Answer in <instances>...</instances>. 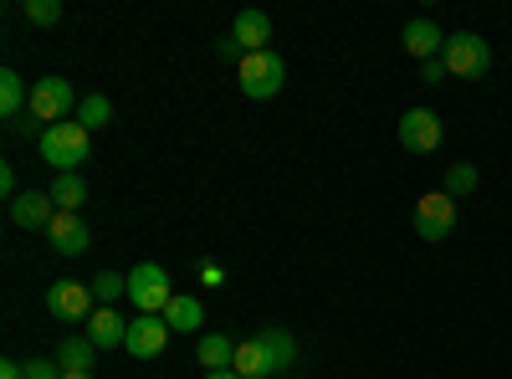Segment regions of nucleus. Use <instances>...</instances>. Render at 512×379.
Instances as JSON below:
<instances>
[{"label":"nucleus","mask_w":512,"mask_h":379,"mask_svg":"<svg viewBox=\"0 0 512 379\" xmlns=\"http://www.w3.org/2000/svg\"><path fill=\"white\" fill-rule=\"evenodd\" d=\"M36 149H41V159H47L57 175H77V164L93 154V134L82 129L77 118L72 123H52V129H41Z\"/></svg>","instance_id":"nucleus-1"},{"label":"nucleus","mask_w":512,"mask_h":379,"mask_svg":"<svg viewBox=\"0 0 512 379\" xmlns=\"http://www.w3.org/2000/svg\"><path fill=\"white\" fill-rule=\"evenodd\" d=\"M77 93H72V82L67 77H41V82H31V103H26V113L36 118V123H72L77 118Z\"/></svg>","instance_id":"nucleus-2"},{"label":"nucleus","mask_w":512,"mask_h":379,"mask_svg":"<svg viewBox=\"0 0 512 379\" xmlns=\"http://www.w3.org/2000/svg\"><path fill=\"white\" fill-rule=\"evenodd\" d=\"M236 82L246 98H277L282 82H287V62L267 47V52H246L241 67H236Z\"/></svg>","instance_id":"nucleus-3"},{"label":"nucleus","mask_w":512,"mask_h":379,"mask_svg":"<svg viewBox=\"0 0 512 379\" xmlns=\"http://www.w3.org/2000/svg\"><path fill=\"white\" fill-rule=\"evenodd\" d=\"M128 303H134L139 313H169V303H175L169 272L159 262H139L134 272H128Z\"/></svg>","instance_id":"nucleus-4"},{"label":"nucleus","mask_w":512,"mask_h":379,"mask_svg":"<svg viewBox=\"0 0 512 379\" xmlns=\"http://www.w3.org/2000/svg\"><path fill=\"white\" fill-rule=\"evenodd\" d=\"M446 72L451 77H482L492 67V47L477 36V31H451L446 36V52H441Z\"/></svg>","instance_id":"nucleus-5"},{"label":"nucleus","mask_w":512,"mask_h":379,"mask_svg":"<svg viewBox=\"0 0 512 379\" xmlns=\"http://www.w3.org/2000/svg\"><path fill=\"white\" fill-rule=\"evenodd\" d=\"M47 313H52L57 323H88V318L98 313L93 282H72V277L52 282V287H47Z\"/></svg>","instance_id":"nucleus-6"},{"label":"nucleus","mask_w":512,"mask_h":379,"mask_svg":"<svg viewBox=\"0 0 512 379\" xmlns=\"http://www.w3.org/2000/svg\"><path fill=\"white\" fill-rule=\"evenodd\" d=\"M456 231V200L446 190H431L415 200V236L420 241H446Z\"/></svg>","instance_id":"nucleus-7"},{"label":"nucleus","mask_w":512,"mask_h":379,"mask_svg":"<svg viewBox=\"0 0 512 379\" xmlns=\"http://www.w3.org/2000/svg\"><path fill=\"white\" fill-rule=\"evenodd\" d=\"M441 134H446V123L431 108H405L400 113V144L410 154H436L441 149Z\"/></svg>","instance_id":"nucleus-8"},{"label":"nucleus","mask_w":512,"mask_h":379,"mask_svg":"<svg viewBox=\"0 0 512 379\" xmlns=\"http://www.w3.org/2000/svg\"><path fill=\"white\" fill-rule=\"evenodd\" d=\"M169 339H175V333H169L164 313H139L134 323H128V344L123 349L134 354V359H159Z\"/></svg>","instance_id":"nucleus-9"},{"label":"nucleus","mask_w":512,"mask_h":379,"mask_svg":"<svg viewBox=\"0 0 512 379\" xmlns=\"http://www.w3.org/2000/svg\"><path fill=\"white\" fill-rule=\"evenodd\" d=\"M11 221H16L21 231H47V226L57 221L52 190H21V195L11 200Z\"/></svg>","instance_id":"nucleus-10"},{"label":"nucleus","mask_w":512,"mask_h":379,"mask_svg":"<svg viewBox=\"0 0 512 379\" xmlns=\"http://www.w3.org/2000/svg\"><path fill=\"white\" fill-rule=\"evenodd\" d=\"M47 241H52L57 257H82V251L93 246V231L82 216H72V210H57V221L47 226Z\"/></svg>","instance_id":"nucleus-11"},{"label":"nucleus","mask_w":512,"mask_h":379,"mask_svg":"<svg viewBox=\"0 0 512 379\" xmlns=\"http://www.w3.org/2000/svg\"><path fill=\"white\" fill-rule=\"evenodd\" d=\"M400 47H405L415 62H436V57L446 52V36H441V26H436V21L415 16V21L400 31Z\"/></svg>","instance_id":"nucleus-12"},{"label":"nucleus","mask_w":512,"mask_h":379,"mask_svg":"<svg viewBox=\"0 0 512 379\" xmlns=\"http://www.w3.org/2000/svg\"><path fill=\"white\" fill-rule=\"evenodd\" d=\"M231 36H236L241 52H267V41H272V16L256 11V6H251V11H236Z\"/></svg>","instance_id":"nucleus-13"},{"label":"nucleus","mask_w":512,"mask_h":379,"mask_svg":"<svg viewBox=\"0 0 512 379\" xmlns=\"http://www.w3.org/2000/svg\"><path fill=\"white\" fill-rule=\"evenodd\" d=\"M236 374H241V379H277L272 349H267L262 339H256V333H251V339H241V344H236Z\"/></svg>","instance_id":"nucleus-14"},{"label":"nucleus","mask_w":512,"mask_h":379,"mask_svg":"<svg viewBox=\"0 0 512 379\" xmlns=\"http://www.w3.org/2000/svg\"><path fill=\"white\" fill-rule=\"evenodd\" d=\"M195 359H200L205 374L236 369V344L226 339V333H200V339H195Z\"/></svg>","instance_id":"nucleus-15"},{"label":"nucleus","mask_w":512,"mask_h":379,"mask_svg":"<svg viewBox=\"0 0 512 379\" xmlns=\"http://www.w3.org/2000/svg\"><path fill=\"white\" fill-rule=\"evenodd\" d=\"M88 339H93L98 349H123V344H128L123 313H118V308H98V313L88 318Z\"/></svg>","instance_id":"nucleus-16"},{"label":"nucleus","mask_w":512,"mask_h":379,"mask_svg":"<svg viewBox=\"0 0 512 379\" xmlns=\"http://www.w3.org/2000/svg\"><path fill=\"white\" fill-rule=\"evenodd\" d=\"M164 323H169V333H195L205 323V308H200L195 292H175V303H169Z\"/></svg>","instance_id":"nucleus-17"},{"label":"nucleus","mask_w":512,"mask_h":379,"mask_svg":"<svg viewBox=\"0 0 512 379\" xmlns=\"http://www.w3.org/2000/svg\"><path fill=\"white\" fill-rule=\"evenodd\" d=\"M26 103H31V93H26V82H21V72L16 67H6L0 72V118H21L26 113Z\"/></svg>","instance_id":"nucleus-18"},{"label":"nucleus","mask_w":512,"mask_h":379,"mask_svg":"<svg viewBox=\"0 0 512 379\" xmlns=\"http://www.w3.org/2000/svg\"><path fill=\"white\" fill-rule=\"evenodd\" d=\"M98 359V344L88 339V333H67V339L57 344V364L62 369H93Z\"/></svg>","instance_id":"nucleus-19"},{"label":"nucleus","mask_w":512,"mask_h":379,"mask_svg":"<svg viewBox=\"0 0 512 379\" xmlns=\"http://www.w3.org/2000/svg\"><path fill=\"white\" fill-rule=\"evenodd\" d=\"M256 339H262V344L272 349L277 374H282V369H292V359H297V339H292L287 328H277V323H272V328H256Z\"/></svg>","instance_id":"nucleus-20"},{"label":"nucleus","mask_w":512,"mask_h":379,"mask_svg":"<svg viewBox=\"0 0 512 379\" xmlns=\"http://www.w3.org/2000/svg\"><path fill=\"white\" fill-rule=\"evenodd\" d=\"M93 298H98V308H118V298H128V272H98L93 277Z\"/></svg>","instance_id":"nucleus-21"},{"label":"nucleus","mask_w":512,"mask_h":379,"mask_svg":"<svg viewBox=\"0 0 512 379\" xmlns=\"http://www.w3.org/2000/svg\"><path fill=\"white\" fill-rule=\"evenodd\" d=\"M52 200H57V210H72V216H77V205L88 200V180H82V175H57L52 180Z\"/></svg>","instance_id":"nucleus-22"},{"label":"nucleus","mask_w":512,"mask_h":379,"mask_svg":"<svg viewBox=\"0 0 512 379\" xmlns=\"http://www.w3.org/2000/svg\"><path fill=\"white\" fill-rule=\"evenodd\" d=\"M77 123H82V129H103V123H113V103L103 98V93H88V98H82L77 103Z\"/></svg>","instance_id":"nucleus-23"},{"label":"nucleus","mask_w":512,"mask_h":379,"mask_svg":"<svg viewBox=\"0 0 512 379\" xmlns=\"http://www.w3.org/2000/svg\"><path fill=\"white\" fill-rule=\"evenodd\" d=\"M477 185H482L477 164H451V170H446V185H441V190H446L451 200H461V195H472Z\"/></svg>","instance_id":"nucleus-24"},{"label":"nucleus","mask_w":512,"mask_h":379,"mask_svg":"<svg viewBox=\"0 0 512 379\" xmlns=\"http://www.w3.org/2000/svg\"><path fill=\"white\" fill-rule=\"evenodd\" d=\"M21 16H26L31 26H57V21H62V0H26Z\"/></svg>","instance_id":"nucleus-25"},{"label":"nucleus","mask_w":512,"mask_h":379,"mask_svg":"<svg viewBox=\"0 0 512 379\" xmlns=\"http://www.w3.org/2000/svg\"><path fill=\"white\" fill-rule=\"evenodd\" d=\"M26 379H62V364L57 359H31L26 364Z\"/></svg>","instance_id":"nucleus-26"},{"label":"nucleus","mask_w":512,"mask_h":379,"mask_svg":"<svg viewBox=\"0 0 512 379\" xmlns=\"http://www.w3.org/2000/svg\"><path fill=\"white\" fill-rule=\"evenodd\" d=\"M420 77H425V82H446L451 72H446V62L436 57V62H420Z\"/></svg>","instance_id":"nucleus-27"},{"label":"nucleus","mask_w":512,"mask_h":379,"mask_svg":"<svg viewBox=\"0 0 512 379\" xmlns=\"http://www.w3.org/2000/svg\"><path fill=\"white\" fill-rule=\"evenodd\" d=\"M0 195H6V200H16L21 190H16V170H11V164H0Z\"/></svg>","instance_id":"nucleus-28"},{"label":"nucleus","mask_w":512,"mask_h":379,"mask_svg":"<svg viewBox=\"0 0 512 379\" xmlns=\"http://www.w3.org/2000/svg\"><path fill=\"white\" fill-rule=\"evenodd\" d=\"M0 379H26V364H16V359H6V364H0Z\"/></svg>","instance_id":"nucleus-29"},{"label":"nucleus","mask_w":512,"mask_h":379,"mask_svg":"<svg viewBox=\"0 0 512 379\" xmlns=\"http://www.w3.org/2000/svg\"><path fill=\"white\" fill-rule=\"evenodd\" d=\"M62 379H98L93 369H62Z\"/></svg>","instance_id":"nucleus-30"},{"label":"nucleus","mask_w":512,"mask_h":379,"mask_svg":"<svg viewBox=\"0 0 512 379\" xmlns=\"http://www.w3.org/2000/svg\"><path fill=\"white\" fill-rule=\"evenodd\" d=\"M205 379H241L236 369H221V374H205Z\"/></svg>","instance_id":"nucleus-31"}]
</instances>
